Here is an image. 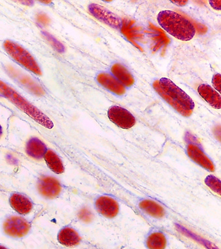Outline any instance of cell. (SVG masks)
<instances>
[{"label": "cell", "instance_id": "1", "mask_svg": "<svg viewBox=\"0 0 221 249\" xmlns=\"http://www.w3.org/2000/svg\"><path fill=\"white\" fill-rule=\"evenodd\" d=\"M153 86L161 97L181 115L189 117L193 114L195 108L193 100L171 80L162 78L154 82Z\"/></svg>", "mask_w": 221, "mask_h": 249}, {"label": "cell", "instance_id": "2", "mask_svg": "<svg viewBox=\"0 0 221 249\" xmlns=\"http://www.w3.org/2000/svg\"><path fill=\"white\" fill-rule=\"evenodd\" d=\"M157 19L159 25L166 32L181 41H189L196 33L191 21L173 11H162L159 13Z\"/></svg>", "mask_w": 221, "mask_h": 249}, {"label": "cell", "instance_id": "3", "mask_svg": "<svg viewBox=\"0 0 221 249\" xmlns=\"http://www.w3.org/2000/svg\"><path fill=\"white\" fill-rule=\"evenodd\" d=\"M0 92L21 111L28 114L40 124L48 128H51L53 126L52 121L43 112L1 80H0Z\"/></svg>", "mask_w": 221, "mask_h": 249}, {"label": "cell", "instance_id": "4", "mask_svg": "<svg viewBox=\"0 0 221 249\" xmlns=\"http://www.w3.org/2000/svg\"><path fill=\"white\" fill-rule=\"evenodd\" d=\"M3 47L9 55L21 66L37 75L40 76L42 74V72L37 61L33 57L32 54H30L21 45L10 40H6L3 43Z\"/></svg>", "mask_w": 221, "mask_h": 249}, {"label": "cell", "instance_id": "5", "mask_svg": "<svg viewBox=\"0 0 221 249\" xmlns=\"http://www.w3.org/2000/svg\"><path fill=\"white\" fill-rule=\"evenodd\" d=\"M32 226L26 219L11 216L3 222L2 231L5 237L14 241H22L28 237Z\"/></svg>", "mask_w": 221, "mask_h": 249}, {"label": "cell", "instance_id": "6", "mask_svg": "<svg viewBox=\"0 0 221 249\" xmlns=\"http://www.w3.org/2000/svg\"><path fill=\"white\" fill-rule=\"evenodd\" d=\"M140 244L142 249H171V238L166 231L151 227L143 234Z\"/></svg>", "mask_w": 221, "mask_h": 249}, {"label": "cell", "instance_id": "7", "mask_svg": "<svg viewBox=\"0 0 221 249\" xmlns=\"http://www.w3.org/2000/svg\"><path fill=\"white\" fill-rule=\"evenodd\" d=\"M187 154L191 161L208 172H215V163L203 150L198 141L191 134H188L187 136Z\"/></svg>", "mask_w": 221, "mask_h": 249}, {"label": "cell", "instance_id": "8", "mask_svg": "<svg viewBox=\"0 0 221 249\" xmlns=\"http://www.w3.org/2000/svg\"><path fill=\"white\" fill-rule=\"evenodd\" d=\"M56 239L58 244L65 249H82L85 244L83 234L68 225L59 230Z\"/></svg>", "mask_w": 221, "mask_h": 249}, {"label": "cell", "instance_id": "9", "mask_svg": "<svg viewBox=\"0 0 221 249\" xmlns=\"http://www.w3.org/2000/svg\"><path fill=\"white\" fill-rule=\"evenodd\" d=\"M94 206L98 213L106 219H111L117 217L120 210L119 201L107 195L97 196L94 201Z\"/></svg>", "mask_w": 221, "mask_h": 249}, {"label": "cell", "instance_id": "10", "mask_svg": "<svg viewBox=\"0 0 221 249\" xmlns=\"http://www.w3.org/2000/svg\"><path fill=\"white\" fill-rule=\"evenodd\" d=\"M108 119L119 128L130 129L132 128L136 121L135 116L128 110L118 106L110 107L108 110Z\"/></svg>", "mask_w": 221, "mask_h": 249}, {"label": "cell", "instance_id": "11", "mask_svg": "<svg viewBox=\"0 0 221 249\" xmlns=\"http://www.w3.org/2000/svg\"><path fill=\"white\" fill-rule=\"evenodd\" d=\"M88 8L90 14L99 21L116 30H120L122 25V20L116 14L95 3H91L88 5Z\"/></svg>", "mask_w": 221, "mask_h": 249}, {"label": "cell", "instance_id": "12", "mask_svg": "<svg viewBox=\"0 0 221 249\" xmlns=\"http://www.w3.org/2000/svg\"><path fill=\"white\" fill-rule=\"evenodd\" d=\"M139 211L146 217L153 219H162L166 217V208L160 203L153 199L142 198L137 203Z\"/></svg>", "mask_w": 221, "mask_h": 249}, {"label": "cell", "instance_id": "13", "mask_svg": "<svg viewBox=\"0 0 221 249\" xmlns=\"http://www.w3.org/2000/svg\"><path fill=\"white\" fill-rule=\"evenodd\" d=\"M38 190L46 199H54L59 196L61 186L59 181L53 178L43 177L38 183Z\"/></svg>", "mask_w": 221, "mask_h": 249}, {"label": "cell", "instance_id": "14", "mask_svg": "<svg viewBox=\"0 0 221 249\" xmlns=\"http://www.w3.org/2000/svg\"><path fill=\"white\" fill-rule=\"evenodd\" d=\"M11 206L21 215H27L32 212L34 205L28 197L21 194L14 193L10 198Z\"/></svg>", "mask_w": 221, "mask_h": 249}, {"label": "cell", "instance_id": "15", "mask_svg": "<svg viewBox=\"0 0 221 249\" xmlns=\"http://www.w3.org/2000/svg\"><path fill=\"white\" fill-rule=\"evenodd\" d=\"M199 94L210 106L215 109L221 108V94L213 88L206 84L201 85L197 89Z\"/></svg>", "mask_w": 221, "mask_h": 249}, {"label": "cell", "instance_id": "16", "mask_svg": "<svg viewBox=\"0 0 221 249\" xmlns=\"http://www.w3.org/2000/svg\"><path fill=\"white\" fill-rule=\"evenodd\" d=\"M97 80L102 87L117 95H123L126 92L125 87L109 74H99L97 76Z\"/></svg>", "mask_w": 221, "mask_h": 249}, {"label": "cell", "instance_id": "17", "mask_svg": "<svg viewBox=\"0 0 221 249\" xmlns=\"http://www.w3.org/2000/svg\"><path fill=\"white\" fill-rule=\"evenodd\" d=\"M25 150L29 156L37 160H39L44 158L45 154L48 149L41 140L37 138H32L27 142Z\"/></svg>", "mask_w": 221, "mask_h": 249}, {"label": "cell", "instance_id": "18", "mask_svg": "<svg viewBox=\"0 0 221 249\" xmlns=\"http://www.w3.org/2000/svg\"><path fill=\"white\" fill-rule=\"evenodd\" d=\"M14 75L16 76L18 83L25 87L31 93L35 94L36 96H43L45 94L43 87L40 86L37 82L34 81L30 76L23 73L14 74Z\"/></svg>", "mask_w": 221, "mask_h": 249}, {"label": "cell", "instance_id": "19", "mask_svg": "<svg viewBox=\"0 0 221 249\" xmlns=\"http://www.w3.org/2000/svg\"><path fill=\"white\" fill-rule=\"evenodd\" d=\"M111 71L122 85L130 87L135 84L133 76L122 65L116 63L112 67Z\"/></svg>", "mask_w": 221, "mask_h": 249}, {"label": "cell", "instance_id": "20", "mask_svg": "<svg viewBox=\"0 0 221 249\" xmlns=\"http://www.w3.org/2000/svg\"><path fill=\"white\" fill-rule=\"evenodd\" d=\"M45 161L50 170L57 174L64 172L65 167L59 156L52 150H48L44 156Z\"/></svg>", "mask_w": 221, "mask_h": 249}, {"label": "cell", "instance_id": "21", "mask_svg": "<svg viewBox=\"0 0 221 249\" xmlns=\"http://www.w3.org/2000/svg\"><path fill=\"white\" fill-rule=\"evenodd\" d=\"M204 183L213 192L221 195V181L218 178L211 175L206 176L205 179H204Z\"/></svg>", "mask_w": 221, "mask_h": 249}, {"label": "cell", "instance_id": "22", "mask_svg": "<svg viewBox=\"0 0 221 249\" xmlns=\"http://www.w3.org/2000/svg\"><path fill=\"white\" fill-rule=\"evenodd\" d=\"M42 35L43 37L50 43V45H51L57 52L61 53L65 52V48L64 45L60 42L59 41H58L55 37H54L52 35L49 34V33L47 32H42Z\"/></svg>", "mask_w": 221, "mask_h": 249}, {"label": "cell", "instance_id": "23", "mask_svg": "<svg viewBox=\"0 0 221 249\" xmlns=\"http://www.w3.org/2000/svg\"><path fill=\"white\" fill-rule=\"evenodd\" d=\"M36 19H37V21L39 24L42 25L43 26H47L50 23V18L44 13H40V14H38Z\"/></svg>", "mask_w": 221, "mask_h": 249}, {"label": "cell", "instance_id": "24", "mask_svg": "<svg viewBox=\"0 0 221 249\" xmlns=\"http://www.w3.org/2000/svg\"><path fill=\"white\" fill-rule=\"evenodd\" d=\"M214 87L216 89L217 91L221 92V74H216L213 76V81H212Z\"/></svg>", "mask_w": 221, "mask_h": 249}, {"label": "cell", "instance_id": "25", "mask_svg": "<svg viewBox=\"0 0 221 249\" xmlns=\"http://www.w3.org/2000/svg\"><path fill=\"white\" fill-rule=\"evenodd\" d=\"M210 5H211L212 8L215 9V10L220 11L221 9V0H217V1H209Z\"/></svg>", "mask_w": 221, "mask_h": 249}, {"label": "cell", "instance_id": "26", "mask_svg": "<svg viewBox=\"0 0 221 249\" xmlns=\"http://www.w3.org/2000/svg\"><path fill=\"white\" fill-rule=\"evenodd\" d=\"M171 2L178 5V6H184L188 3V1L187 0H185V1L184 0H175V1H171Z\"/></svg>", "mask_w": 221, "mask_h": 249}, {"label": "cell", "instance_id": "27", "mask_svg": "<svg viewBox=\"0 0 221 249\" xmlns=\"http://www.w3.org/2000/svg\"><path fill=\"white\" fill-rule=\"evenodd\" d=\"M20 3L25 5H32L34 2L33 1H20Z\"/></svg>", "mask_w": 221, "mask_h": 249}, {"label": "cell", "instance_id": "28", "mask_svg": "<svg viewBox=\"0 0 221 249\" xmlns=\"http://www.w3.org/2000/svg\"><path fill=\"white\" fill-rule=\"evenodd\" d=\"M0 249H11L8 247H5L4 245L0 244Z\"/></svg>", "mask_w": 221, "mask_h": 249}, {"label": "cell", "instance_id": "29", "mask_svg": "<svg viewBox=\"0 0 221 249\" xmlns=\"http://www.w3.org/2000/svg\"><path fill=\"white\" fill-rule=\"evenodd\" d=\"M1 136H2V128H1V126H0V138H1Z\"/></svg>", "mask_w": 221, "mask_h": 249}, {"label": "cell", "instance_id": "30", "mask_svg": "<svg viewBox=\"0 0 221 249\" xmlns=\"http://www.w3.org/2000/svg\"><path fill=\"white\" fill-rule=\"evenodd\" d=\"M41 3H51V1H41Z\"/></svg>", "mask_w": 221, "mask_h": 249}]
</instances>
